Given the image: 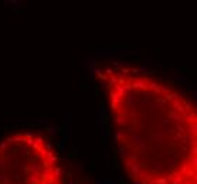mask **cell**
<instances>
[{
	"instance_id": "cell-1",
	"label": "cell",
	"mask_w": 197,
	"mask_h": 184,
	"mask_svg": "<svg viewBox=\"0 0 197 184\" xmlns=\"http://www.w3.org/2000/svg\"><path fill=\"white\" fill-rule=\"evenodd\" d=\"M133 184H197V109L169 82L131 65L95 71Z\"/></svg>"
},
{
	"instance_id": "cell-2",
	"label": "cell",
	"mask_w": 197,
	"mask_h": 184,
	"mask_svg": "<svg viewBox=\"0 0 197 184\" xmlns=\"http://www.w3.org/2000/svg\"><path fill=\"white\" fill-rule=\"evenodd\" d=\"M0 184H65L57 150L37 132H16L3 137Z\"/></svg>"
}]
</instances>
